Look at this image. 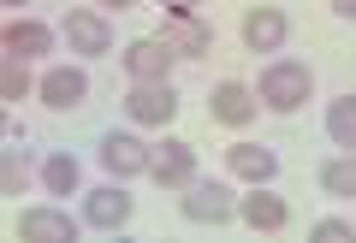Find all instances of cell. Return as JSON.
<instances>
[{
  "label": "cell",
  "instance_id": "obj_15",
  "mask_svg": "<svg viewBox=\"0 0 356 243\" xmlns=\"http://www.w3.org/2000/svg\"><path fill=\"white\" fill-rule=\"evenodd\" d=\"M255 113H261V95L250 83H220L214 90V119L220 125H250Z\"/></svg>",
  "mask_w": 356,
  "mask_h": 243
},
{
  "label": "cell",
  "instance_id": "obj_10",
  "mask_svg": "<svg viewBox=\"0 0 356 243\" xmlns=\"http://www.w3.org/2000/svg\"><path fill=\"white\" fill-rule=\"evenodd\" d=\"M226 167H232V178H243V184H273L280 154L261 149V142H232V149H226Z\"/></svg>",
  "mask_w": 356,
  "mask_h": 243
},
{
  "label": "cell",
  "instance_id": "obj_12",
  "mask_svg": "<svg viewBox=\"0 0 356 243\" xmlns=\"http://www.w3.org/2000/svg\"><path fill=\"white\" fill-rule=\"evenodd\" d=\"M166 42L178 48V60H202L208 48H214V36H208V24L196 12H166V30H161Z\"/></svg>",
  "mask_w": 356,
  "mask_h": 243
},
{
  "label": "cell",
  "instance_id": "obj_18",
  "mask_svg": "<svg viewBox=\"0 0 356 243\" xmlns=\"http://www.w3.org/2000/svg\"><path fill=\"white\" fill-rule=\"evenodd\" d=\"M327 137L339 142V149H356V95L327 101Z\"/></svg>",
  "mask_w": 356,
  "mask_h": 243
},
{
  "label": "cell",
  "instance_id": "obj_20",
  "mask_svg": "<svg viewBox=\"0 0 356 243\" xmlns=\"http://www.w3.org/2000/svg\"><path fill=\"white\" fill-rule=\"evenodd\" d=\"M30 60H13L6 53V72H0V101H24L30 95V72H24Z\"/></svg>",
  "mask_w": 356,
  "mask_h": 243
},
{
  "label": "cell",
  "instance_id": "obj_1",
  "mask_svg": "<svg viewBox=\"0 0 356 243\" xmlns=\"http://www.w3.org/2000/svg\"><path fill=\"white\" fill-rule=\"evenodd\" d=\"M309 90H315V72H309L303 60H273L261 72V107H273V113H297V107L309 101Z\"/></svg>",
  "mask_w": 356,
  "mask_h": 243
},
{
  "label": "cell",
  "instance_id": "obj_22",
  "mask_svg": "<svg viewBox=\"0 0 356 243\" xmlns=\"http://www.w3.org/2000/svg\"><path fill=\"white\" fill-rule=\"evenodd\" d=\"M0 190H6V196H24V167H18V149L6 154V167H0Z\"/></svg>",
  "mask_w": 356,
  "mask_h": 243
},
{
  "label": "cell",
  "instance_id": "obj_13",
  "mask_svg": "<svg viewBox=\"0 0 356 243\" xmlns=\"http://www.w3.org/2000/svg\"><path fill=\"white\" fill-rule=\"evenodd\" d=\"M280 42H285V12L280 6H255L243 18V48L250 53H280Z\"/></svg>",
  "mask_w": 356,
  "mask_h": 243
},
{
  "label": "cell",
  "instance_id": "obj_17",
  "mask_svg": "<svg viewBox=\"0 0 356 243\" xmlns=\"http://www.w3.org/2000/svg\"><path fill=\"white\" fill-rule=\"evenodd\" d=\"M321 190H327L332 202H350V196H356V149L350 154H332L327 167H321Z\"/></svg>",
  "mask_w": 356,
  "mask_h": 243
},
{
  "label": "cell",
  "instance_id": "obj_16",
  "mask_svg": "<svg viewBox=\"0 0 356 243\" xmlns=\"http://www.w3.org/2000/svg\"><path fill=\"white\" fill-rule=\"evenodd\" d=\"M6 53L13 60H42V53H54V30L36 24V18H13L6 24Z\"/></svg>",
  "mask_w": 356,
  "mask_h": 243
},
{
  "label": "cell",
  "instance_id": "obj_14",
  "mask_svg": "<svg viewBox=\"0 0 356 243\" xmlns=\"http://www.w3.org/2000/svg\"><path fill=\"white\" fill-rule=\"evenodd\" d=\"M238 214H243V226H255V231H285L291 208H285V196H273L267 184H255V196H243Z\"/></svg>",
  "mask_w": 356,
  "mask_h": 243
},
{
  "label": "cell",
  "instance_id": "obj_5",
  "mask_svg": "<svg viewBox=\"0 0 356 243\" xmlns=\"http://www.w3.org/2000/svg\"><path fill=\"white\" fill-rule=\"evenodd\" d=\"M36 95L54 107V113H72V107H83V95H89L83 65H48V72H42V83H36Z\"/></svg>",
  "mask_w": 356,
  "mask_h": 243
},
{
  "label": "cell",
  "instance_id": "obj_11",
  "mask_svg": "<svg viewBox=\"0 0 356 243\" xmlns=\"http://www.w3.org/2000/svg\"><path fill=\"white\" fill-rule=\"evenodd\" d=\"M60 30H65V42H72V53H89V60L113 48V30H107L102 12H65Z\"/></svg>",
  "mask_w": 356,
  "mask_h": 243
},
{
  "label": "cell",
  "instance_id": "obj_8",
  "mask_svg": "<svg viewBox=\"0 0 356 243\" xmlns=\"http://www.w3.org/2000/svg\"><path fill=\"white\" fill-rule=\"evenodd\" d=\"M125 219H131L125 178H119V184H95V190L83 196V226H95V231H119Z\"/></svg>",
  "mask_w": 356,
  "mask_h": 243
},
{
  "label": "cell",
  "instance_id": "obj_2",
  "mask_svg": "<svg viewBox=\"0 0 356 243\" xmlns=\"http://www.w3.org/2000/svg\"><path fill=\"white\" fill-rule=\"evenodd\" d=\"M178 208H184L191 226H226V219L238 214V202H232V190L220 178H191L184 196H178Z\"/></svg>",
  "mask_w": 356,
  "mask_h": 243
},
{
  "label": "cell",
  "instance_id": "obj_3",
  "mask_svg": "<svg viewBox=\"0 0 356 243\" xmlns=\"http://www.w3.org/2000/svg\"><path fill=\"white\" fill-rule=\"evenodd\" d=\"M149 178L161 184V190H184V184L196 178V149H191V142H178V137L154 142V149H149Z\"/></svg>",
  "mask_w": 356,
  "mask_h": 243
},
{
  "label": "cell",
  "instance_id": "obj_7",
  "mask_svg": "<svg viewBox=\"0 0 356 243\" xmlns=\"http://www.w3.org/2000/svg\"><path fill=\"white\" fill-rule=\"evenodd\" d=\"M125 113L137 119V125H166V119L178 113V90H172V77H166V83H131Z\"/></svg>",
  "mask_w": 356,
  "mask_h": 243
},
{
  "label": "cell",
  "instance_id": "obj_9",
  "mask_svg": "<svg viewBox=\"0 0 356 243\" xmlns=\"http://www.w3.org/2000/svg\"><path fill=\"white\" fill-rule=\"evenodd\" d=\"M18 237L24 243H77V226H72V214H60V208H24L18 214Z\"/></svg>",
  "mask_w": 356,
  "mask_h": 243
},
{
  "label": "cell",
  "instance_id": "obj_25",
  "mask_svg": "<svg viewBox=\"0 0 356 243\" xmlns=\"http://www.w3.org/2000/svg\"><path fill=\"white\" fill-rule=\"evenodd\" d=\"M102 6H137V0H102Z\"/></svg>",
  "mask_w": 356,
  "mask_h": 243
},
{
  "label": "cell",
  "instance_id": "obj_21",
  "mask_svg": "<svg viewBox=\"0 0 356 243\" xmlns=\"http://www.w3.org/2000/svg\"><path fill=\"white\" fill-rule=\"evenodd\" d=\"M309 237H315V243H356V226H344V219H321Z\"/></svg>",
  "mask_w": 356,
  "mask_h": 243
},
{
  "label": "cell",
  "instance_id": "obj_24",
  "mask_svg": "<svg viewBox=\"0 0 356 243\" xmlns=\"http://www.w3.org/2000/svg\"><path fill=\"white\" fill-rule=\"evenodd\" d=\"M332 12H339V18H356V0H332Z\"/></svg>",
  "mask_w": 356,
  "mask_h": 243
},
{
  "label": "cell",
  "instance_id": "obj_26",
  "mask_svg": "<svg viewBox=\"0 0 356 243\" xmlns=\"http://www.w3.org/2000/svg\"><path fill=\"white\" fill-rule=\"evenodd\" d=\"M6 6H24V0H6Z\"/></svg>",
  "mask_w": 356,
  "mask_h": 243
},
{
  "label": "cell",
  "instance_id": "obj_23",
  "mask_svg": "<svg viewBox=\"0 0 356 243\" xmlns=\"http://www.w3.org/2000/svg\"><path fill=\"white\" fill-rule=\"evenodd\" d=\"M166 12H196V6H202V0H161Z\"/></svg>",
  "mask_w": 356,
  "mask_h": 243
},
{
  "label": "cell",
  "instance_id": "obj_4",
  "mask_svg": "<svg viewBox=\"0 0 356 243\" xmlns=\"http://www.w3.org/2000/svg\"><path fill=\"white\" fill-rule=\"evenodd\" d=\"M172 60H178V48H172L166 36H137V42L125 48V72H131V83H166Z\"/></svg>",
  "mask_w": 356,
  "mask_h": 243
},
{
  "label": "cell",
  "instance_id": "obj_19",
  "mask_svg": "<svg viewBox=\"0 0 356 243\" xmlns=\"http://www.w3.org/2000/svg\"><path fill=\"white\" fill-rule=\"evenodd\" d=\"M42 184H48V196H72L77 190V160H72V154H48Z\"/></svg>",
  "mask_w": 356,
  "mask_h": 243
},
{
  "label": "cell",
  "instance_id": "obj_6",
  "mask_svg": "<svg viewBox=\"0 0 356 243\" xmlns=\"http://www.w3.org/2000/svg\"><path fill=\"white\" fill-rule=\"evenodd\" d=\"M149 149L154 142L131 137V131H107L102 137V167L113 172V178H137V172H149Z\"/></svg>",
  "mask_w": 356,
  "mask_h": 243
}]
</instances>
